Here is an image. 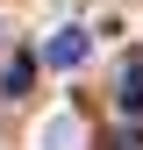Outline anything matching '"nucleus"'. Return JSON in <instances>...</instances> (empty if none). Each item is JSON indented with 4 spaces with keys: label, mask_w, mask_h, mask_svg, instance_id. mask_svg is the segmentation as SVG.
Wrapping results in <instances>:
<instances>
[{
    "label": "nucleus",
    "mask_w": 143,
    "mask_h": 150,
    "mask_svg": "<svg viewBox=\"0 0 143 150\" xmlns=\"http://www.w3.org/2000/svg\"><path fill=\"white\" fill-rule=\"evenodd\" d=\"M29 86H36V57H29V50H14L7 71H0V93H7V100H22Z\"/></svg>",
    "instance_id": "obj_3"
},
{
    "label": "nucleus",
    "mask_w": 143,
    "mask_h": 150,
    "mask_svg": "<svg viewBox=\"0 0 143 150\" xmlns=\"http://www.w3.org/2000/svg\"><path fill=\"white\" fill-rule=\"evenodd\" d=\"M86 50H93V36H86V29H57V36H50V50H43V57L57 64V71H72V64L86 57Z\"/></svg>",
    "instance_id": "obj_1"
},
{
    "label": "nucleus",
    "mask_w": 143,
    "mask_h": 150,
    "mask_svg": "<svg viewBox=\"0 0 143 150\" xmlns=\"http://www.w3.org/2000/svg\"><path fill=\"white\" fill-rule=\"evenodd\" d=\"M115 107H122V115H143V57H129V64H122V79H115Z\"/></svg>",
    "instance_id": "obj_2"
},
{
    "label": "nucleus",
    "mask_w": 143,
    "mask_h": 150,
    "mask_svg": "<svg viewBox=\"0 0 143 150\" xmlns=\"http://www.w3.org/2000/svg\"><path fill=\"white\" fill-rule=\"evenodd\" d=\"M107 150H143V129H122V136L107 143Z\"/></svg>",
    "instance_id": "obj_4"
}]
</instances>
